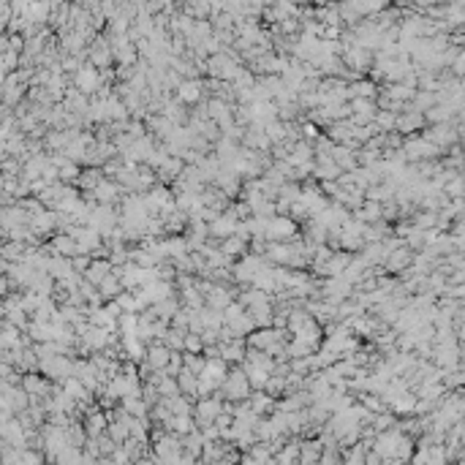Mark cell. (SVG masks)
Returning <instances> with one entry per match:
<instances>
[{
	"label": "cell",
	"instance_id": "cell-4",
	"mask_svg": "<svg viewBox=\"0 0 465 465\" xmlns=\"http://www.w3.org/2000/svg\"><path fill=\"white\" fill-rule=\"evenodd\" d=\"M147 362L153 364L158 373H163L169 367V362H172V348L166 343H161V340H155V343L147 345Z\"/></svg>",
	"mask_w": 465,
	"mask_h": 465
},
{
	"label": "cell",
	"instance_id": "cell-8",
	"mask_svg": "<svg viewBox=\"0 0 465 465\" xmlns=\"http://www.w3.org/2000/svg\"><path fill=\"white\" fill-rule=\"evenodd\" d=\"M205 340L199 338V335H185V354H205Z\"/></svg>",
	"mask_w": 465,
	"mask_h": 465
},
{
	"label": "cell",
	"instance_id": "cell-5",
	"mask_svg": "<svg viewBox=\"0 0 465 465\" xmlns=\"http://www.w3.org/2000/svg\"><path fill=\"white\" fill-rule=\"evenodd\" d=\"M248 242L245 237H240V234H234V237H229V240L221 242V253H224L226 258H234V256H242L245 251H248Z\"/></svg>",
	"mask_w": 465,
	"mask_h": 465
},
{
	"label": "cell",
	"instance_id": "cell-2",
	"mask_svg": "<svg viewBox=\"0 0 465 465\" xmlns=\"http://www.w3.org/2000/svg\"><path fill=\"white\" fill-rule=\"evenodd\" d=\"M221 413H224V403H221L218 395L196 400V413L193 416H196V425L199 427H212L221 419Z\"/></svg>",
	"mask_w": 465,
	"mask_h": 465
},
{
	"label": "cell",
	"instance_id": "cell-7",
	"mask_svg": "<svg viewBox=\"0 0 465 465\" xmlns=\"http://www.w3.org/2000/svg\"><path fill=\"white\" fill-rule=\"evenodd\" d=\"M185 357V370H190L193 376H205V370H207V357L205 354H183Z\"/></svg>",
	"mask_w": 465,
	"mask_h": 465
},
{
	"label": "cell",
	"instance_id": "cell-6",
	"mask_svg": "<svg viewBox=\"0 0 465 465\" xmlns=\"http://www.w3.org/2000/svg\"><path fill=\"white\" fill-rule=\"evenodd\" d=\"M348 93H351V101H354V98H367V101H373V98L379 96V87L373 85V82H367V79H360V82H354V85L348 87Z\"/></svg>",
	"mask_w": 465,
	"mask_h": 465
},
{
	"label": "cell",
	"instance_id": "cell-3",
	"mask_svg": "<svg viewBox=\"0 0 465 465\" xmlns=\"http://www.w3.org/2000/svg\"><path fill=\"white\" fill-rule=\"evenodd\" d=\"M174 98L183 106H196L205 98V79H183V85L177 87Z\"/></svg>",
	"mask_w": 465,
	"mask_h": 465
},
{
	"label": "cell",
	"instance_id": "cell-1",
	"mask_svg": "<svg viewBox=\"0 0 465 465\" xmlns=\"http://www.w3.org/2000/svg\"><path fill=\"white\" fill-rule=\"evenodd\" d=\"M71 82H74V87H76L79 93H85L87 98H93V96L103 87V74L98 69H93L90 63H85L82 69L71 76Z\"/></svg>",
	"mask_w": 465,
	"mask_h": 465
}]
</instances>
